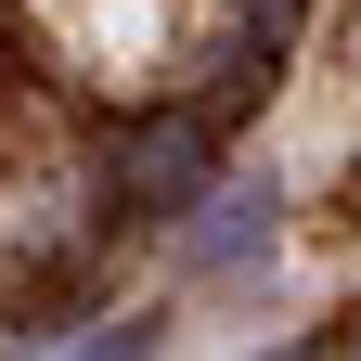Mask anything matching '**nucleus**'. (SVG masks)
I'll return each mask as SVG.
<instances>
[{
	"mask_svg": "<svg viewBox=\"0 0 361 361\" xmlns=\"http://www.w3.org/2000/svg\"><path fill=\"white\" fill-rule=\"evenodd\" d=\"M39 39H52L78 78L129 90V78H155V65H168V39H180V0H39Z\"/></svg>",
	"mask_w": 361,
	"mask_h": 361,
	"instance_id": "nucleus-1",
	"label": "nucleus"
},
{
	"mask_svg": "<svg viewBox=\"0 0 361 361\" xmlns=\"http://www.w3.org/2000/svg\"><path fill=\"white\" fill-rule=\"evenodd\" d=\"M271 219H284V180L258 168V180H233V194H219L194 233H180V271H233L245 245H271Z\"/></svg>",
	"mask_w": 361,
	"mask_h": 361,
	"instance_id": "nucleus-2",
	"label": "nucleus"
},
{
	"mask_svg": "<svg viewBox=\"0 0 361 361\" xmlns=\"http://www.w3.org/2000/svg\"><path fill=\"white\" fill-rule=\"evenodd\" d=\"M271 361H323V348H271Z\"/></svg>",
	"mask_w": 361,
	"mask_h": 361,
	"instance_id": "nucleus-3",
	"label": "nucleus"
},
{
	"mask_svg": "<svg viewBox=\"0 0 361 361\" xmlns=\"http://www.w3.org/2000/svg\"><path fill=\"white\" fill-rule=\"evenodd\" d=\"M348 361H361V348H348Z\"/></svg>",
	"mask_w": 361,
	"mask_h": 361,
	"instance_id": "nucleus-4",
	"label": "nucleus"
}]
</instances>
